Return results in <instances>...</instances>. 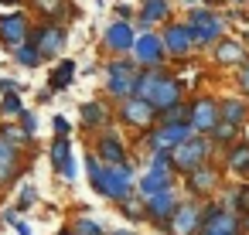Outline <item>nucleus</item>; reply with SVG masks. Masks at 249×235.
Returning <instances> with one entry per match:
<instances>
[{
	"label": "nucleus",
	"instance_id": "2eb2a0df",
	"mask_svg": "<svg viewBox=\"0 0 249 235\" xmlns=\"http://www.w3.org/2000/svg\"><path fill=\"white\" fill-rule=\"evenodd\" d=\"M106 45L113 48V51H130L133 48V31H130V24H109L106 28Z\"/></svg>",
	"mask_w": 249,
	"mask_h": 235
},
{
	"label": "nucleus",
	"instance_id": "7c9ffc66",
	"mask_svg": "<svg viewBox=\"0 0 249 235\" xmlns=\"http://www.w3.org/2000/svg\"><path fill=\"white\" fill-rule=\"evenodd\" d=\"M212 136H215V140H232V136H235V126H232V123H218V126L212 130Z\"/></svg>",
	"mask_w": 249,
	"mask_h": 235
},
{
	"label": "nucleus",
	"instance_id": "dca6fc26",
	"mask_svg": "<svg viewBox=\"0 0 249 235\" xmlns=\"http://www.w3.org/2000/svg\"><path fill=\"white\" fill-rule=\"evenodd\" d=\"M140 191L143 194H164V191H171V174L167 170H160V167H154L147 177H140Z\"/></svg>",
	"mask_w": 249,
	"mask_h": 235
},
{
	"label": "nucleus",
	"instance_id": "c9c22d12",
	"mask_svg": "<svg viewBox=\"0 0 249 235\" xmlns=\"http://www.w3.org/2000/svg\"><path fill=\"white\" fill-rule=\"evenodd\" d=\"M123 215H126V218H140V208L130 204V198H126V201H123Z\"/></svg>",
	"mask_w": 249,
	"mask_h": 235
},
{
	"label": "nucleus",
	"instance_id": "79ce46f5",
	"mask_svg": "<svg viewBox=\"0 0 249 235\" xmlns=\"http://www.w3.org/2000/svg\"><path fill=\"white\" fill-rule=\"evenodd\" d=\"M235 4H246V0H235Z\"/></svg>",
	"mask_w": 249,
	"mask_h": 235
},
{
	"label": "nucleus",
	"instance_id": "6e6552de",
	"mask_svg": "<svg viewBox=\"0 0 249 235\" xmlns=\"http://www.w3.org/2000/svg\"><path fill=\"white\" fill-rule=\"evenodd\" d=\"M160 41H164V51H171V55H178V58H184V55L195 48V34H191L188 24H171Z\"/></svg>",
	"mask_w": 249,
	"mask_h": 235
},
{
	"label": "nucleus",
	"instance_id": "2f4dec72",
	"mask_svg": "<svg viewBox=\"0 0 249 235\" xmlns=\"http://www.w3.org/2000/svg\"><path fill=\"white\" fill-rule=\"evenodd\" d=\"M229 198H235V201H232L235 208H242V211H249V187H239V191H232Z\"/></svg>",
	"mask_w": 249,
	"mask_h": 235
},
{
	"label": "nucleus",
	"instance_id": "39448f33",
	"mask_svg": "<svg viewBox=\"0 0 249 235\" xmlns=\"http://www.w3.org/2000/svg\"><path fill=\"white\" fill-rule=\"evenodd\" d=\"M31 45L38 48L41 58H58V51L65 48V31L55 28V24H45V28H38V34L31 38Z\"/></svg>",
	"mask_w": 249,
	"mask_h": 235
},
{
	"label": "nucleus",
	"instance_id": "f8f14e48",
	"mask_svg": "<svg viewBox=\"0 0 249 235\" xmlns=\"http://www.w3.org/2000/svg\"><path fill=\"white\" fill-rule=\"evenodd\" d=\"M133 51H137L140 65L157 68V65H160V58H164V41H160V38H154V34H143V38H137V41H133Z\"/></svg>",
	"mask_w": 249,
	"mask_h": 235
},
{
	"label": "nucleus",
	"instance_id": "6ab92c4d",
	"mask_svg": "<svg viewBox=\"0 0 249 235\" xmlns=\"http://www.w3.org/2000/svg\"><path fill=\"white\" fill-rule=\"evenodd\" d=\"M215 184H218V174H215L212 167H195L191 177H188V187H191L195 194H205V191H212Z\"/></svg>",
	"mask_w": 249,
	"mask_h": 235
},
{
	"label": "nucleus",
	"instance_id": "a19ab883",
	"mask_svg": "<svg viewBox=\"0 0 249 235\" xmlns=\"http://www.w3.org/2000/svg\"><path fill=\"white\" fill-rule=\"evenodd\" d=\"M184 4H195V0H184Z\"/></svg>",
	"mask_w": 249,
	"mask_h": 235
},
{
	"label": "nucleus",
	"instance_id": "4468645a",
	"mask_svg": "<svg viewBox=\"0 0 249 235\" xmlns=\"http://www.w3.org/2000/svg\"><path fill=\"white\" fill-rule=\"evenodd\" d=\"M154 113H157V109H154L147 99H126V102H123V119L133 123V126H150Z\"/></svg>",
	"mask_w": 249,
	"mask_h": 235
},
{
	"label": "nucleus",
	"instance_id": "72a5a7b5",
	"mask_svg": "<svg viewBox=\"0 0 249 235\" xmlns=\"http://www.w3.org/2000/svg\"><path fill=\"white\" fill-rule=\"evenodd\" d=\"M75 228H79V235H103V228L96 221H79Z\"/></svg>",
	"mask_w": 249,
	"mask_h": 235
},
{
	"label": "nucleus",
	"instance_id": "bb28decb",
	"mask_svg": "<svg viewBox=\"0 0 249 235\" xmlns=\"http://www.w3.org/2000/svg\"><path fill=\"white\" fill-rule=\"evenodd\" d=\"M14 55H18V62H21L24 68H35V65L41 62V55H38L35 45H21V48H14Z\"/></svg>",
	"mask_w": 249,
	"mask_h": 235
},
{
	"label": "nucleus",
	"instance_id": "a211bd4d",
	"mask_svg": "<svg viewBox=\"0 0 249 235\" xmlns=\"http://www.w3.org/2000/svg\"><path fill=\"white\" fill-rule=\"evenodd\" d=\"M99 157L109 164V167H116V164H123V143H120V136L116 133H106L103 140H99Z\"/></svg>",
	"mask_w": 249,
	"mask_h": 235
},
{
	"label": "nucleus",
	"instance_id": "7ed1b4c3",
	"mask_svg": "<svg viewBox=\"0 0 249 235\" xmlns=\"http://www.w3.org/2000/svg\"><path fill=\"white\" fill-rule=\"evenodd\" d=\"M188 28H191V34H195L198 45H212L222 34V21L212 11H191L188 14Z\"/></svg>",
	"mask_w": 249,
	"mask_h": 235
},
{
	"label": "nucleus",
	"instance_id": "aec40b11",
	"mask_svg": "<svg viewBox=\"0 0 249 235\" xmlns=\"http://www.w3.org/2000/svg\"><path fill=\"white\" fill-rule=\"evenodd\" d=\"M215 58H218L222 65H246V51H242L235 41H222V45L215 48Z\"/></svg>",
	"mask_w": 249,
	"mask_h": 235
},
{
	"label": "nucleus",
	"instance_id": "cd10ccee",
	"mask_svg": "<svg viewBox=\"0 0 249 235\" xmlns=\"http://www.w3.org/2000/svg\"><path fill=\"white\" fill-rule=\"evenodd\" d=\"M164 123H191V109H184V106L178 102V106L164 109Z\"/></svg>",
	"mask_w": 249,
	"mask_h": 235
},
{
	"label": "nucleus",
	"instance_id": "ddd939ff",
	"mask_svg": "<svg viewBox=\"0 0 249 235\" xmlns=\"http://www.w3.org/2000/svg\"><path fill=\"white\" fill-rule=\"evenodd\" d=\"M191 126L212 133V130L218 126V102H212V99H198V102L191 106Z\"/></svg>",
	"mask_w": 249,
	"mask_h": 235
},
{
	"label": "nucleus",
	"instance_id": "4be33fe9",
	"mask_svg": "<svg viewBox=\"0 0 249 235\" xmlns=\"http://www.w3.org/2000/svg\"><path fill=\"white\" fill-rule=\"evenodd\" d=\"M218 116H222L225 123L239 126V123H246V106H242V102H235V99H225V102L218 106Z\"/></svg>",
	"mask_w": 249,
	"mask_h": 235
},
{
	"label": "nucleus",
	"instance_id": "9b49d317",
	"mask_svg": "<svg viewBox=\"0 0 249 235\" xmlns=\"http://www.w3.org/2000/svg\"><path fill=\"white\" fill-rule=\"evenodd\" d=\"M0 38H4L7 48H21L28 41V17L24 14H11L0 21Z\"/></svg>",
	"mask_w": 249,
	"mask_h": 235
},
{
	"label": "nucleus",
	"instance_id": "e433bc0d",
	"mask_svg": "<svg viewBox=\"0 0 249 235\" xmlns=\"http://www.w3.org/2000/svg\"><path fill=\"white\" fill-rule=\"evenodd\" d=\"M55 133H58V136H65V133H69V123H65L62 116H55Z\"/></svg>",
	"mask_w": 249,
	"mask_h": 235
},
{
	"label": "nucleus",
	"instance_id": "a878e982",
	"mask_svg": "<svg viewBox=\"0 0 249 235\" xmlns=\"http://www.w3.org/2000/svg\"><path fill=\"white\" fill-rule=\"evenodd\" d=\"M103 119H106V109H103L99 102H86V106H82V123H86V126H99Z\"/></svg>",
	"mask_w": 249,
	"mask_h": 235
},
{
	"label": "nucleus",
	"instance_id": "1a4fd4ad",
	"mask_svg": "<svg viewBox=\"0 0 249 235\" xmlns=\"http://www.w3.org/2000/svg\"><path fill=\"white\" fill-rule=\"evenodd\" d=\"M178 204H181V201H174V194H171V191H164V194H154V198L143 204V215H147L150 221H157V225H167V221L174 218Z\"/></svg>",
	"mask_w": 249,
	"mask_h": 235
},
{
	"label": "nucleus",
	"instance_id": "f3484780",
	"mask_svg": "<svg viewBox=\"0 0 249 235\" xmlns=\"http://www.w3.org/2000/svg\"><path fill=\"white\" fill-rule=\"evenodd\" d=\"M18 174V147L0 136V184Z\"/></svg>",
	"mask_w": 249,
	"mask_h": 235
},
{
	"label": "nucleus",
	"instance_id": "b1692460",
	"mask_svg": "<svg viewBox=\"0 0 249 235\" xmlns=\"http://www.w3.org/2000/svg\"><path fill=\"white\" fill-rule=\"evenodd\" d=\"M52 164H55L58 170H62L65 164H72V150H69V140H65V136L55 140V147H52Z\"/></svg>",
	"mask_w": 249,
	"mask_h": 235
},
{
	"label": "nucleus",
	"instance_id": "20e7f679",
	"mask_svg": "<svg viewBox=\"0 0 249 235\" xmlns=\"http://www.w3.org/2000/svg\"><path fill=\"white\" fill-rule=\"evenodd\" d=\"M195 228H201V211H198L195 201H181L164 232H171V235H195Z\"/></svg>",
	"mask_w": 249,
	"mask_h": 235
},
{
	"label": "nucleus",
	"instance_id": "423d86ee",
	"mask_svg": "<svg viewBox=\"0 0 249 235\" xmlns=\"http://www.w3.org/2000/svg\"><path fill=\"white\" fill-rule=\"evenodd\" d=\"M133 89H137V68H133V62L109 65V92L120 96V99H126Z\"/></svg>",
	"mask_w": 249,
	"mask_h": 235
},
{
	"label": "nucleus",
	"instance_id": "f704fd0d",
	"mask_svg": "<svg viewBox=\"0 0 249 235\" xmlns=\"http://www.w3.org/2000/svg\"><path fill=\"white\" fill-rule=\"evenodd\" d=\"M35 198H38V194H35V187H24V191H21V201H18V208H31V204H35Z\"/></svg>",
	"mask_w": 249,
	"mask_h": 235
},
{
	"label": "nucleus",
	"instance_id": "0eeeda50",
	"mask_svg": "<svg viewBox=\"0 0 249 235\" xmlns=\"http://www.w3.org/2000/svg\"><path fill=\"white\" fill-rule=\"evenodd\" d=\"M201 235H239V221L222 208H208V215L201 218Z\"/></svg>",
	"mask_w": 249,
	"mask_h": 235
},
{
	"label": "nucleus",
	"instance_id": "58836bf2",
	"mask_svg": "<svg viewBox=\"0 0 249 235\" xmlns=\"http://www.w3.org/2000/svg\"><path fill=\"white\" fill-rule=\"evenodd\" d=\"M113 235H133V232H126V228H123V232H113Z\"/></svg>",
	"mask_w": 249,
	"mask_h": 235
},
{
	"label": "nucleus",
	"instance_id": "c85d7f7f",
	"mask_svg": "<svg viewBox=\"0 0 249 235\" xmlns=\"http://www.w3.org/2000/svg\"><path fill=\"white\" fill-rule=\"evenodd\" d=\"M18 113H24L21 99H18V92H7V99L0 102V116H18Z\"/></svg>",
	"mask_w": 249,
	"mask_h": 235
},
{
	"label": "nucleus",
	"instance_id": "f03ea898",
	"mask_svg": "<svg viewBox=\"0 0 249 235\" xmlns=\"http://www.w3.org/2000/svg\"><path fill=\"white\" fill-rule=\"evenodd\" d=\"M208 157V140H184V143H178V147H171V164H174V170H184V174H191L195 167H201V160Z\"/></svg>",
	"mask_w": 249,
	"mask_h": 235
},
{
	"label": "nucleus",
	"instance_id": "ea45409f",
	"mask_svg": "<svg viewBox=\"0 0 249 235\" xmlns=\"http://www.w3.org/2000/svg\"><path fill=\"white\" fill-rule=\"evenodd\" d=\"M208 4H218V0H208Z\"/></svg>",
	"mask_w": 249,
	"mask_h": 235
},
{
	"label": "nucleus",
	"instance_id": "412c9836",
	"mask_svg": "<svg viewBox=\"0 0 249 235\" xmlns=\"http://www.w3.org/2000/svg\"><path fill=\"white\" fill-rule=\"evenodd\" d=\"M160 68H150V72H143V75H137V99H150L154 96V89H157V82H160Z\"/></svg>",
	"mask_w": 249,
	"mask_h": 235
},
{
	"label": "nucleus",
	"instance_id": "f257e3e1",
	"mask_svg": "<svg viewBox=\"0 0 249 235\" xmlns=\"http://www.w3.org/2000/svg\"><path fill=\"white\" fill-rule=\"evenodd\" d=\"M92 187L113 201H126L130 198V187H133V170L126 164H116V167H103L99 174H92Z\"/></svg>",
	"mask_w": 249,
	"mask_h": 235
},
{
	"label": "nucleus",
	"instance_id": "473e14b6",
	"mask_svg": "<svg viewBox=\"0 0 249 235\" xmlns=\"http://www.w3.org/2000/svg\"><path fill=\"white\" fill-rule=\"evenodd\" d=\"M21 126H24L28 136H35V130H38V116H35V113H21Z\"/></svg>",
	"mask_w": 249,
	"mask_h": 235
},
{
	"label": "nucleus",
	"instance_id": "9d476101",
	"mask_svg": "<svg viewBox=\"0 0 249 235\" xmlns=\"http://www.w3.org/2000/svg\"><path fill=\"white\" fill-rule=\"evenodd\" d=\"M178 99H181V82L178 79H167V75H160V82H157V89H154V96L147 99L154 109H171V106H178Z\"/></svg>",
	"mask_w": 249,
	"mask_h": 235
},
{
	"label": "nucleus",
	"instance_id": "c756f323",
	"mask_svg": "<svg viewBox=\"0 0 249 235\" xmlns=\"http://www.w3.org/2000/svg\"><path fill=\"white\" fill-rule=\"evenodd\" d=\"M38 4V11L45 14V17H55L58 11H62V0H35Z\"/></svg>",
	"mask_w": 249,
	"mask_h": 235
},
{
	"label": "nucleus",
	"instance_id": "5701e85b",
	"mask_svg": "<svg viewBox=\"0 0 249 235\" xmlns=\"http://www.w3.org/2000/svg\"><path fill=\"white\" fill-rule=\"evenodd\" d=\"M164 14H167V0H147V4H143V17H140V24L147 28V24L160 21Z\"/></svg>",
	"mask_w": 249,
	"mask_h": 235
},
{
	"label": "nucleus",
	"instance_id": "393cba45",
	"mask_svg": "<svg viewBox=\"0 0 249 235\" xmlns=\"http://www.w3.org/2000/svg\"><path fill=\"white\" fill-rule=\"evenodd\" d=\"M72 72H75V65H72V62H62V65L52 72V89H65V85L72 82Z\"/></svg>",
	"mask_w": 249,
	"mask_h": 235
},
{
	"label": "nucleus",
	"instance_id": "4c0bfd02",
	"mask_svg": "<svg viewBox=\"0 0 249 235\" xmlns=\"http://www.w3.org/2000/svg\"><path fill=\"white\" fill-rule=\"evenodd\" d=\"M242 89L249 92V62H246V68H242Z\"/></svg>",
	"mask_w": 249,
	"mask_h": 235
}]
</instances>
